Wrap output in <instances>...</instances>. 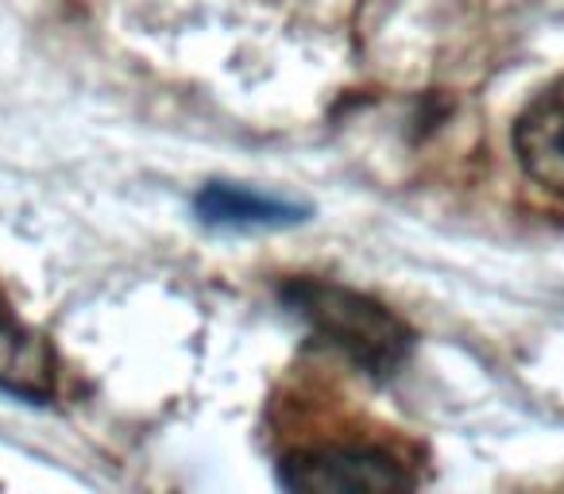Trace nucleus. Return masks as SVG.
I'll return each instance as SVG.
<instances>
[{"label": "nucleus", "instance_id": "nucleus-1", "mask_svg": "<svg viewBox=\"0 0 564 494\" xmlns=\"http://www.w3.org/2000/svg\"><path fill=\"white\" fill-rule=\"evenodd\" d=\"M286 301L368 375H391L410 355V329L368 294L302 278L286 286Z\"/></svg>", "mask_w": 564, "mask_h": 494}, {"label": "nucleus", "instance_id": "nucleus-2", "mask_svg": "<svg viewBox=\"0 0 564 494\" xmlns=\"http://www.w3.org/2000/svg\"><path fill=\"white\" fill-rule=\"evenodd\" d=\"M279 479L299 494H391L406 491L410 475L394 455L376 448H310L282 460Z\"/></svg>", "mask_w": 564, "mask_h": 494}, {"label": "nucleus", "instance_id": "nucleus-3", "mask_svg": "<svg viewBox=\"0 0 564 494\" xmlns=\"http://www.w3.org/2000/svg\"><path fill=\"white\" fill-rule=\"evenodd\" d=\"M514 155L541 189L564 197V78L522 109L514 124Z\"/></svg>", "mask_w": 564, "mask_h": 494}, {"label": "nucleus", "instance_id": "nucleus-4", "mask_svg": "<svg viewBox=\"0 0 564 494\" xmlns=\"http://www.w3.org/2000/svg\"><path fill=\"white\" fill-rule=\"evenodd\" d=\"M197 217L205 224H220V228H282L306 220L310 209L306 205L282 201V197L259 194V189L213 182V186H205L197 194Z\"/></svg>", "mask_w": 564, "mask_h": 494}, {"label": "nucleus", "instance_id": "nucleus-5", "mask_svg": "<svg viewBox=\"0 0 564 494\" xmlns=\"http://www.w3.org/2000/svg\"><path fill=\"white\" fill-rule=\"evenodd\" d=\"M0 391L32 402L55 394V360L47 340L12 317H0Z\"/></svg>", "mask_w": 564, "mask_h": 494}]
</instances>
